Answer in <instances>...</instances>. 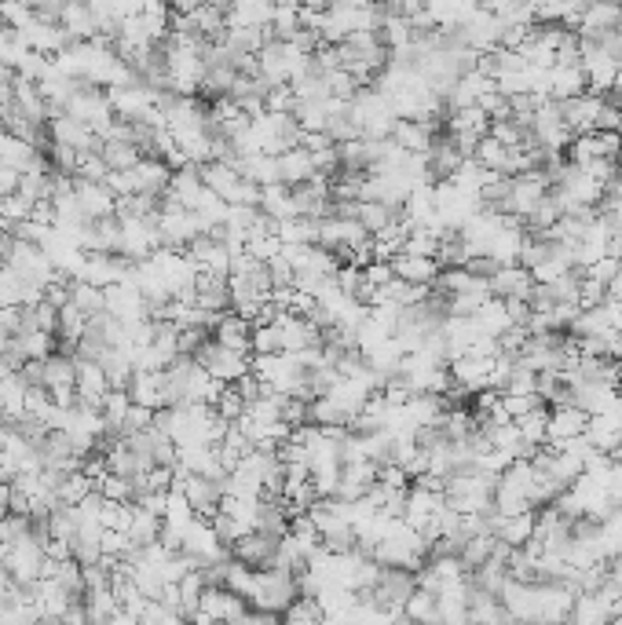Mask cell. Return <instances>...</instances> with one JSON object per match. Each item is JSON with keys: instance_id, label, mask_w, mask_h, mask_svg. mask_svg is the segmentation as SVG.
Instances as JSON below:
<instances>
[{"instance_id": "obj_1", "label": "cell", "mask_w": 622, "mask_h": 625, "mask_svg": "<svg viewBox=\"0 0 622 625\" xmlns=\"http://www.w3.org/2000/svg\"><path fill=\"white\" fill-rule=\"evenodd\" d=\"M301 585H297V574L286 571V567H257L253 574V589H249V607H260V611H271V615H282L286 607L297 600Z\"/></svg>"}, {"instance_id": "obj_2", "label": "cell", "mask_w": 622, "mask_h": 625, "mask_svg": "<svg viewBox=\"0 0 622 625\" xmlns=\"http://www.w3.org/2000/svg\"><path fill=\"white\" fill-rule=\"evenodd\" d=\"M194 359L202 362L205 370L213 373L220 384H235L242 381L249 370H253V355L249 351H235V348H224L216 337H209L202 348L194 351Z\"/></svg>"}, {"instance_id": "obj_3", "label": "cell", "mask_w": 622, "mask_h": 625, "mask_svg": "<svg viewBox=\"0 0 622 625\" xmlns=\"http://www.w3.org/2000/svg\"><path fill=\"white\" fill-rule=\"evenodd\" d=\"M619 26H622V4H615V0H590L575 33H579L582 41H597L604 33H615Z\"/></svg>"}, {"instance_id": "obj_4", "label": "cell", "mask_w": 622, "mask_h": 625, "mask_svg": "<svg viewBox=\"0 0 622 625\" xmlns=\"http://www.w3.org/2000/svg\"><path fill=\"white\" fill-rule=\"evenodd\" d=\"M275 549H279V534H268V530H246V534L231 545V556L249 563V567H271Z\"/></svg>"}, {"instance_id": "obj_5", "label": "cell", "mask_w": 622, "mask_h": 625, "mask_svg": "<svg viewBox=\"0 0 622 625\" xmlns=\"http://www.w3.org/2000/svg\"><path fill=\"white\" fill-rule=\"evenodd\" d=\"M74 194H77V205H81V212H85L88 220L110 216L114 205H118V194L110 191V183L85 180V176H74Z\"/></svg>"}, {"instance_id": "obj_6", "label": "cell", "mask_w": 622, "mask_h": 625, "mask_svg": "<svg viewBox=\"0 0 622 625\" xmlns=\"http://www.w3.org/2000/svg\"><path fill=\"white\" fill-rule=\"evenodd\" d=\"M582 92H590L582 63H553L546 70V96L549 99H575V96H582Z\"/></svg>"}, {"instance_id": "obj_7", "label": "cell", "mask_w": 622, "mask_h": 625, "mask_svg": "<svg viewBox=\"0 0 622 625\" xmlns=\"http://www.w3.org/2000/svg\"><path fill=\"white\" fill-rule=\"evenodd\" d=\"M487 286H491L494 297H502V300H527L531 297V289H535V278H531V271L520 264H502L491 278H487Z\"/></svg>"}, {"instance_id": "obj_8", "label": "cell", "mask_w": 622, "mask_h": 625, "mask_svg": "<svg viewBox=\"0 0 622 625\" xmlns=\"http://www.w3.org/2000/svg\"><path fill=\"white\" fill-rule=\"evenodd\" d=\"M601 110H604V96H597V92H582V96H575V99H560V114H564L571 132H593Z\"/></svg>"}, {"instance_id": "obj_9", "label": "cell", "mask_w": 622, "mask_h": 625, "mask_svg": "<svg viewBox=\"0 0 622 625\" xmlns=\"http://www.w3.org/2000/svg\"><path fill=\"white\" fill-rule=\"evenodd\" d=\"M77 399L92 406H103V395L110 392V377L99 359H77Z\"/></svg>"}, {"instance_id": "obj_10", "label": "cell", "mask_w": 622, "mask_h": 625, "mask_svg": "<svg viewBox=\"0 0 622 625\" xmlns=\"http://www.w3.org/2000/svg\"><path fill=\"white\" fill-rule=\"evenodd\" d=\"M392 271H396V278L410 282V286H436V278H440V260H436V256L399 253V256H392Z\"/></svg>"}, {"instance_id": "obj_11", "label": "cell", "mask_w": 622, "mask_h": 625, "mask_svg": "<svg viewBox=\"0 0 622 625\" xmlns=\"http://www.w3.org/2000/svg\"><path fill=\"white\" fill-rule=\"evenodd\" d=\"M436 128H440V121H407V117H399L396 128H392V139L407 154H429V147L440 136Z\"/></svg>"}, {"instance_id": "obj_12", "label": "cell", "mask_w": 622, "mask_h": 625, "mask_svg": "<svg viewBox=\"0 0 622 625\" xmlns=\"http://www.w3.org/2000/svg\"><path fill=\"white\" fill-rule=\"evenodd\" d=\"M586 421H590V414L575 403L549 406V446H557V443H564V439L582 435L586 432Z\"/></svg>"}, {"instance_id": "obj_13", "label": "cell", "mask_w": 622, "mask_h": 625, "mask_svg": "<svg viewBox=\"0 0 622 625\" xmlns=\"http://www.w3.org/2000/svg\"><path fill=\"white\" fill-rule=\"evenodd\" d=\"M535 509H527V512H513V516H498L494 512V538L505 541L509 549H520V545H527L531 541V534H535Z\"/></svg>"}, {"instance_id": "obj_14", "label": "cell", "mask_w": 622, "mask_h": 625, "mask_svg": "<svg viewBox=\"0 0 622 625\" xmlns=\"http://www.w3.org/2000/svg\"><path fill=\"white\" fill-rule=\"evenodd\" d=\"M275 158H279V180L286 183V187H297V183H308L319 176V172H315V161H311V150L301 147V143L275 154Z\"/></svg>"}, {"instance_id": "obj_15", "label": "cell", "mask_w": 622, "mask_h": 625, "mask_svg": "<svg viewBox=\"0 0 622 625\" xmlns=\"http://www.w3.org/2000/svg\"><path fill=\"white\" fill-rule=\"evenodd\" d=\"M132 403L161 410L165 406V370H136L129 381Z\"/></svg>"}, {"instance_id": "obj_16", "label": "cell", "mask_w": 622, "mask_h": 625, "mask_svg": "<svg viewBox=\"0 0 622 625\" xmlns=\"http://www.w3.org/2000/svg\"><path fill=\"white\" fill-rule=\"evenodd\" d=\"M586 439L593 443V450H601V454H612L615 446L622 443V424L615 410H604V414H590L586 421Z\"/></svg>"}, {"instance_id": "obj_17", "label": "cell", "mask_w": 622, "mask_h": 625, "mask_svg": "<svg viewBox=\"0 0 622 625\" xmlns=\"http://www.w3.org/2000/svg\"><path fill=\"white\" fill-rule=\"evenodd\" d=\"M213 337L224 344V348H235V351H249V337H253V322L246 315H238V311H224L220 322L213 326ZM253 355V351H249Z\"/></svg>"}, {"instance_id": "obj_18", "label": "cell", "mask_w": 622, "mask_h": 625, "mask_svg": "<svg viewBox=\"0 0 622 625\" xmlns=\"http://www.w3.org/2000/svg\"><path fill=\"white\" fill-rule=\"evenodd\" d=\"M161 527H165V523H161L158 512H151V509H143V505H136V512H132L129 527H125L132 552H136V549H147V545H154V541L161 538Z\"/></svg>"}, {"instance_id": "obj_19", "label": "cell", "mask_w": 622, "mask_h": 625, "mask_svg": "<svg viewBox=\"0 0 622 625\" xmlns=\"http://www.w3.org/2000/svg\"><path fill=\"white\" fill-rule=\"evenodd\" d=\"M487 132H491V117H487V110H483L480 103L451 110V136H476V139H483Z\"/></svg>"}, {"instance_id": "obj_20", "label": "cell", "mask_w": 622, "mask_h": 625, "mask_svg": "<svg viewBox=\"0 0 622 625\" xmlns=\"http://www.w3.org/2000/svg\"><path fill=\"white\" fill-rule=\"evenodd\" d=\"M260 212L271 216V220H290V216H297L293 191L286 187V183H268V187H260Z\"/></svg>"}, {"instance_id": "obj_21", "label": "cell", "mask_w": 622, "mask_h": 625, "mask_svg": "<svg viewBox=\"0 0 622 625\" xmlns=\"http://www.w3.org/2000/svg\"><path fill=\"white\" fill-rule=\"evenodd\" d=\"M403 618H414V622H440V593L429 589V585H418V589L407 596V604H403Z\"/></svg>"}, {"instance_id": "obj_22", "label": "cell", "mask_w": 622, "mask_h": 625, "mask_svg": "<svg viewBox=\"0 0 622 625\" xmlns=\"http://www.w3.org/2000/svg\"><path fill=\"white\" fill-rule=\"evenodd\" d=\"M99 158L107 161L110 172H118V169H132V165H140L143 150L136 147V143H129V139H103V143H99Z\"/></svg>"}, {"instance_id": "obj_23", "label": "cell", "mask_w": 622, "mask_h": 625, "mask_svg": "<svg viewBox=\"0 0 622 625\" xmlns=\"http://www.w3.org/2000/svg\"><path fill=\"white\" fill-rule=\"evenodd\" d=\"M476 322H480V329L487 333V337H502L505 329L513 326V315H509V304H505L502 297H491L487 304H483L480 311H476Z\"/></svg>"}, {"instance_id": "obj_24", "label": "cell", "mask_w": 622, "mask_h": 625, "mask_svg": "<svg viewBox=\"0 0 622 625\" xmlns=\"http://www.w3.org/2000/svg\"><path fill=\"white\" fill-rule=\"evenodd\" d=\"M516 428H520V439L527 446H546L549 443V406H535L531 414L516 417Z\"/></svg>"}, {"instance_id": "obj_25", "label": "cell", "mask_w": 622, "mask_h": 625, "mask_svg": "<svg viewBox=\"0 0 622 625\" xmlns=\"http://www.w3.org/2000/svg\"><path fill=\"white\" fill-rule=\"evenodd\" d=\"M359 223H363L366 231L370 234H377V231H385L388 223L396 220L399 216V209H392V205H385V202H359Z\"/></svg>"}, {"instance_id": "obj_26", "label": "cell", "mask_w": 622, "mask_h": 625, "mask_svg": "<svg viewBox=\"0 0 622 625\" xmlns=\"http://www.w3.org/2000/svg\"><path fill=\"white\" fill-rule=\"evenodd\" d=\"M282 622H326V611H322L319 596L297 593V600L282 611Z\"/></svg>"}, {"instance_id": "obj_27", "label": "cell", "mask_w": 622, "mask_h": 625, "mask_svg": "<svg viewBox=\"0 0 622 625\" xmlns=\"http://www.w3.org/2000/svg\"><path fill=\"white\" fill-rule=\"evenodd\" d=\"M505 154H509V147H505L502 139H494L491 132L476 143V150H472V158L480 161L483 169H491V172H502V161H505Z\"/></svg>"}, {"instance_id": "obj_28", "label": "cell", "mask_w": 622, "mask_h": 625, "mask_svg": "<svg viewBox=\"0 0 622 625\" xmlns=\"http://www.w3.org/2000/svg\"><path fill=\"white\" fill-rule=\"evenodd\" d=\"M249 351H253V355H275V351H282L279 322H260V326H253Z\"/></svg>"}, {"instance_id": "obj_29", "label": "cell", "mask_w": 622, "mask_h": 625, "mask_svg": "<svg viewBox=\"0 0 622 625\" xmlns=\"http://www.w3.org/2000/svg\"><path fill=\"white\" fill-rule=\"evenodd\" d=\"M535 406H546L538 392H502V410L513 417V421H516V417L531 414Z\"/></svg>"}, {"instance_id": "obj_30", "label": "cell", "mask_w": 622, "mask_h": 625, "mask_svg": "<svg viewBox=\"0 0 622 625\" xmlns=\"http://www.w3.org/2000/svg\"><path fill=\"white\" fill-rule=\"evenodd\" d=\"M154 414H158V410H151V406L132 403L129 414H125V421H121V435H132V432H143V428H151Z\"/></svg>"}, {"instance_id": "obj_31", "label": "cell", "mask_w": 622, "mask_h": 625, "mask_svg": "<svg viewBox=\"0 0 622 625\" xmlns=\"http://www.w3.org/2000/svg\"><path fill=\"white\" fill-rule=\"evenodd\" d=\"M19 373L26 377V384H30V388H44V359H26Z\"/></svg>"}, {"instance_id": "obj_32", "label": "cell", "mask_w": 622, "mask_h": 625, "mask_svg": "<svg viewBox=\"0 0 622 625\" xmlns=\"http://www.w3.org/2000/svg\"><path fill=\"white\" fill-rule=\"evenodd\" d=\"M608 297L619 300V304H622V264H619V271H615L612 282H608Z\"/></svg>"}, {"instance_id": "obj_33", "label": "cell", "mask_w": 622, "mask_h": 625, "mask_svg": "<svg viewBox=\"0 0 622 625\" xmlns=\"http://www.w3.org/2000/svg\"><path fill=\"white\" fill-rule=\"evenodd\" d=\"M615 414H619V424H622V399H619V406H615Z\"/></svg>"}, {"instance_id": "obj_34", "label": "cell", "mask_w": 622, "mask_h": 625, "mask_svg": "<svg viewBox=\"0 0 622 625\" xmlns=\"http://www.w3.org/2000/svg\"><path fill=\"white\" fill-rule=\"evenodd\" d=\"M619 362H622V355H619Z\"/></svg>"}]
</instances>
